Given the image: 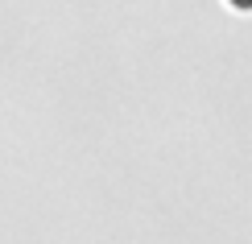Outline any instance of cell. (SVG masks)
<instances>
[{
    "instance_id": "cell-1",
    "label": "cell",
    "mask_w": 252,
    "mask_h": 244,
    "mask_svg": "<svg viewBox=\"0 0 252 244\" xmlns=\"http://www.w3.org/2000/svg\"><path fill=\"white\" fill-rule=\"evenodd\" d=\"M232 4H236V8H252V0H232Z\"/></svg>"
}]
</instances>
